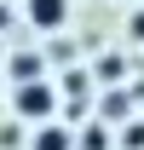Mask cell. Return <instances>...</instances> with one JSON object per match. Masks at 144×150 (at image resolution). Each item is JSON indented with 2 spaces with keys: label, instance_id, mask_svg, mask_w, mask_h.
Returning a JSON list of instances; mask_svg holds the SVG:
<instances>
[{
  "label": "cell",
  "instance_id": "6da1fadb",
  "mask_svg": "<svg viewBox=\"0 0 144 150\" xmlns=\"http://www.w3.org/2000/svg\"><path fill=\"white\" fill-rule=\"evenodd\" d=\"M52 87H46V81H23L18 87V98H12V110L23 115V121H46V115H52Z\"/></svg>",
  "mask_w": 144,
  "mask_h": 150
},
{
  "label": "cell",
  "instance_id": "7a4b0ae2",
  "mask_svg": "<svg viewBox=\"0 0 144 150\" xmlns=\"http://www.w3.org/2000/svg\"><path fill=\"white\" fill-rule=\"evenodd\" d=\"M23 12H29L35 29H64V23H69V0H29Z\"/></svg>",
  "mask_w": 144,
  "mask_h": 150
},
{
  "label": "cell",
  "instance_id": "3957f363",
  "mask_svg": "<svg viewBox=\"0 0 144 150\" xmlns=\"http://www.w3.org/2000/svg\"><path fill=\"white\" fill-rule=\"evenodd\" d=\"M69 144H75V139H69L64 127H40V133H35V144H29V150H69Z\"/></svg>",
  "mask_w": 144,
  "mask_h": 150
},
{
  "label": "cell",
  "instance_id": "277c9868",
  "mask_svg": "<svg viewBox=\"0 0 144 150\" xmlns=\"http://www.w3.org/2000/svg\"><path fill=\"white\" fill-rule=\"evenodd\" d=\"M127 35H133V40H144V12H133V18H127Z\"/></svg>",
  "mask_w": 144,
  "mask_h": 150
},
{
  "label": "cell",
  "instance_id": "5b68a950",
  "mask_svg": "<svg viewBox=\"0 0 144 150\" xmlns=\"http://www.w3.org/2000/svg\"><path fill=\"white\" fill-rule=\"evenodd\" d=\"M0 29H6V12H0Z\"/></svg>",
  "mask_w": 144,
  "mask_h": 150
}]
</instances>
